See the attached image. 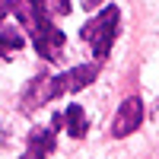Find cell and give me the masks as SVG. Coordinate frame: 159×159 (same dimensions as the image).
Instances as JSON below:
<instances>
[{
	"label": "cell",
	"instance_id": "cell-1",
	"mask_svg": "<svg viewBox=\"0 0 159 159\" xmlns=\"http://www.w3.org/2000/svg\"><path fill=\"white\" fill-rule=\"evenodd\" d=\"M7 13H13V16L25 25L35 51L45 61H61L67 38H64V32L51 22V13H48L45 0H0V22H3Z\"/></svg>",
	"mask_w": 159,
	"mask_h": 159
},
{
	"label": "cell",
	"instance_id": "cell-2",
	"mask_svg": "<svg viewBox=\"0 0 159 159\" xmlns=\"http://www.w3.org/2000/svg\"><path fill=\"white\" fill-rule=\"evenodd\" d=\"M118 29H121V10L105 7L96 19H89L83 29H80V35H83V42H89L96 61H105L111 45H115V38H118Z\"/></svg>",
	"mask_w": 159,
	"mask_h": 159
},
{
	"label": "cell",
	"instance_id": "cell-3",
	"mask_svg": "<svg viewBox=\"0 0 159 159\" xmlns=\"http://www.w3.org/2000/svg\"><path fill=\"white\" fill-rule=\"evenodd\" d=\"M99 70H102V61H96V64H76V67L64 70L57 76H51L48 80V96H51V102L61 99V96H70V92L86 89L92 80L99 76Z\"/></svg>",
	"mask_w": 159,
	"mask_h": 159
},
{
	"label": "cell",
	"instance_id": "cell-4",
	"mask_svg": "<svg viewBox=\"0 0 159 159\" xmlns=\"http://www.w3.org/2000/svg\"><path fill=\"white\" fill-rule=\"evenodd\" d=\"M140 121H143V102L134 96V99H124L121 102V108H118V115H115V124H111V137H130L134 130L140 127Z\"/></svg>",
	"mask_w": 159,
	"mask_h": 159
},
{
	"label": "cell",
	"instance_id": "cell-5",
	"mask_svg": "<svg viewBox=\"0 0 159 159\" xmlns=\"http://www.w3.org/2000/svg\"><path fill=\"white\" fill-rule=\"evenodd\" d=\"M48 73H38V76H32L29 80V86L22 89V96H19V108H22V115H32L35 108H42L45 102H51V96H48Z\"/></svg>",
	"mask_w": 159,
	"mask_h": 159
},
{
	"label": "cell",
	"instance_id": "cell-6",
	"mask_svg": "<svg viewBox=\"0 0 159 159\" xmlns=\"http://www.w3.org/2000/svg\"><path fill=\"white\" fill-rule=\"evenodd\" d=\"M57 147V137H54V127H32L29 137H25V156L32 159H48Z\"/></svg>",
	"mask_w": 159,
	"mask_h": 159
},
{
	"label": "cell",
	"instance_id": "cell-7",
	"mask_svg": "<svg viewBox=\"0 0 159 159\" xmlns=\"http://www.w3.org/2000/svg\"><path fill=\"white\" fill-rule=\"evenodd\" d=\"M61 121L67 124V134H70V137H76V140H83V137H86V130H89L86 111L80 108V105H67V111L61 115Z\"/></svg>",
	"mask_w": 159,
	"mask_h": 159
},
{
	"label": "cell",
	"instance_id": "cell-8",
	"mask_svg": "<svg viewBox=\"0 0 159 159\" xmlns=\"http://www.w3.org/2000/svg\"><path fill=\"white\" fill-rule=\"evenodd\" d=\"M25 45V35L19 29H0V57H13L19 54Z\"/></svg>",
	"mask_w": 159,
	"mask_h": 159
},
{
	"label": "cell",
	"instance_id": "cell-9",
	"mask_svg": "<svg viewBox=\"0 0 159 159\" xmlns=\"http://www.w3.org/2000/svg\"><path fill=\"white\" fill-rule=\"evenodd\" d=\"M48 3V13H54V16H67L70 13V0H45Z\"/></svg>",
	"mask_w": 159,
	"mask_h": 159
},
{
	"label": "cell",
	"instance_id": "cell-10",
	"mask_svg": "<svg viewBox=\"0 0 159 159\" xmlns=\"http://www.w3.org/2000/svg\"><path fill=\"white\" fill-rule=\"evenodd\" d=\"M99 3H105V0H83V7H86V10H96Z\"/></svg>",
	"mask_w": 159,
	"mask_h": 159
},
{
	"label": "cell",
	"instance_id": "cell-11",
	"mask_svg": "<svg viewBox=\"0 0 159 159\" xmlns=\"http://www.w3.org/2000/svg\"><path fill=\"white\" fill-rule=\"evenodd\" d=\"M19 159H32V156H19Z\"/></svg>",
	"mask_w": 159,
	"mask_h": 159
}]
</instances>
